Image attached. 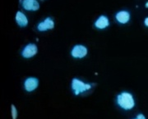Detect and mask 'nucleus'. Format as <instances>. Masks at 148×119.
<instances>
[{
  "mask_svg": "<svg viewBox=\"0 0 148 119\" xmlns=\"http://www.w3.org/2000/svg\"><path fill=\"white\" fill-rule=\"evenodd\" d=\"M15 20H16L17 26H19V27H21V28H25V27H27L28 26V23H29L28 18L21 11H18L16 12V16H15Z\"/></svg>",
  "mask_w": 148,
  "mask_h": 119,
  "instance_id": "nucleus-10",
  "label": "nucleus"
},
{
  "mask_svg": "<svg viewBox=\"0 0 148 119\" xmlns=\"http://www.w3.org/2000/svg\"><path fill=\"white\" fill-rule=\"evenodd\" d=\"M91 87V84L83 83L77 78H73L72 81V89L76 95H78L79 94L83 93L85 91L90 90Z\"/></svg>",
  "mask_w": 148,
  "mask_h": 119,
  "instance_id": "nucleus-2",
  "label": "nucleus"
},
{
  "mask_svg": "<svg viewBox=\"0 0 148 119\" xmlns=\"http://www.w3.org/2000/svg\"><path fill=\"white\" fill-rule=\"evenodd\" d=\"M12 119H16L17 111H16V107L14 106V104H12Z\"/></svg>",
  "mask_w": 148,
  "mask_h": 119,
  "instance_id": "nucleus-11",
  "label": "nucleus"
},
{
  "mask_svg": "<svg viewBox=\"0 0 148 119\" xmlns=\"http://www.w3.org/2000/svg\"><path fill=\"white\" fill-rule=\"evenodd\" d=\"M88 53V50H87V47H85L84 45H82V44H77V45H75L73 48H72V51H71V55L73 58L76 59H82V58H84Z\"/></svg>",
  "mask_w": 148,
  "mask_h": 119,
  "instance_id": "nucleus-5",
  "label": "nucleus"
},
{
  "mask_svg": "<svg viewBox=\"0 0 148 119\" xmlns=\"http://www.w3.org/2000/svg\"><path fill=\"white\" fill-rule=\"evenodd\" d=\"M117 103L123 109L130 110L135 105V101L132 94L128 92H122L117 96Z\"/></svg>",
  "mask_w": 148,
  "mask_h": 119,
  "instance_id": "nucleus-1",
  "label": "nucleus"
},
{
  "mask_svg": "<svg viewBox=\"0 0 148 119\" xmlns=\"http://www.w3.org/2000/svg\"><path fill=\"white\" fill-rule=\"evenodd\" d=\"M37 52H38V48L35 43H28L22 49L21 52V56L25 59H30L35 56L37 54Z\"/></svg>",
  "mask_w": 148,
  "mask_h": 119,
  "instance_id": "nucleus-3",
  "label": "nucleus"
},
{
  "mask_svg": "<svg viewBox=\"0 0 148 119\" xmlns=\"http://www.w3.org/2000/svg\"><path fill=\"white\" fill-rule=\"evenodd\" d=\"M39 85V80L36 78H28L24 83L25 90L28 92H32L36 90Z\"/></svg>",
  "mask_w": 148,
  "mask_h": 119,
  "instance_id": "nucleus-9",
  "label": "nucleus"
},
{
  "mask_svg": "<svg viewBox=\"0 0 148 119\" xmlns=\"http://www.w3.org/2000/svg\"><path fill=\"white\" fill-rule=\"evenodd\" d=\"M21 5L27 11H35L40 9V3L37 0H22Z\"/></svg>",
  "mask_w": 148,
  "mask_h": 119,
  "instance_id": "nucleus-6",
  "label": "nucleus"
},
{
  "mask_svg": "<svg viewBox=\"0 0 148 119\" xmlns=\"http://www.w3.org/2000/svg\"><path fill=\"white\" fill-rule=\"evenodd\" d=\"M144 24H145V26H147L148 27V17H147V18L145 19V21H144Z\"/></svg>",
  "mask_w": 148,
  "mask_h": 119,
  "instance_id": "nucleus-13",
  "label": "nucleus"
},
{
  "mask_svg": "<svg viewBox=\"0 0 148 119\" xmlns=\"http://www.w3.org/2000/svg\"><path fill=\"white\" fill-rule=\"evenodd\" d=\"M94 26L98 30H105L110 26V21L108 16L106 15H101L95 20Z\"/></svg>",
  "mask_w": 148,
  "mask_h": 119,
  "instance_id": "nucleus-7",
  "label": "nucleus"
},
{
  "mask_svg": "<svg viewBox=\"0 0 148 119\" xmlns=\"http://www.w3.org/2000/svg\"><path fill=\"white\" fill-rule=\"evenodd\" d=\"M146 7H147V8H148V2L147 3H146Z\"/></svg>",
  "mask_w": 148,
  "mask_h": 119,
  "instance_id": "nucleus-14",
  "label": "nucleus"
},
{
  "mask_svg": "<svg viewBox=\"0 0 148 119\" xmlns=\"http://www.w3.org/2000/svg\"><path fill=\"white\" fill-rule=\"evenodd\" d=\"M55 23L52 17L48 16L44 21H40L38 25H37V30L40 32H45L48 30H51L54 28Z\"/></svg>",
  "mask_w": 148,
  "mask_h": 119,
  "instance_id": "nucleus-4",
  "label": "nucleus"
},
{
  "mask_svg": "<svg viewBox=\"0 0 148 119\" xmlns=\"http://www.w3.org/2000/svg\"><path fill=\"white\" fill-rule=\"evenodd\" d=\"M130 13L129 11H127L126 10H122L118 11L115 15V19L116 21L122 25H125L127 24L128 21H130Z\"/></svg>",
  "mask_w": 148,
  "mask_h": 119,
  "instance_id": "nucleus-8",
  "label": "nucleus"
},
{
  "mask_svg": "<svg viewBox=\"0 0 148 119\" xmlns=\"http://www.w3.org/2000/svg\"><path fill=\"white\" fill-rule=\"evenodd\" d=\"M135 119H146V117H145L143 114H138V116H137V118H136Z\"/></svg>",
  "mask_w": 148,
  "mask_h": 119,
  "instance_id": "nucleus-12",
  "label": "nucleus"
}]
</instances>
